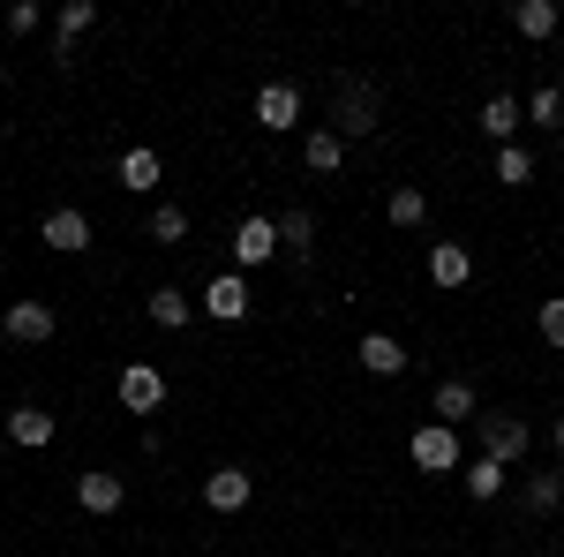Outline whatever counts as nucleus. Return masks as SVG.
<instances>
[{
	"instance_id": "nucleus-22",
	"label": "nucleus",
	"mask_w": 564,
	"mask_h": 557,
	"mask_svg": "<svg viewBox=\"0 0 564 557\" xmlns=\"http://www.w3.org/2000/svg\"><path fill=\"white\" fill-rule=\"evenodd\" d=\"M302 159H308V173H339V167H347V136H339V129H308Z\"/></svg>"
},
{
	"instance_id": "nucleus-5",
	"label": "nucleus",
	"mask_w": 564,
	"mask_h": 557,
	"mask_svg": "<svg viewBox=\"0 0 564 557\" xmlns=\"http://www.w3.org/2000/svg\"><path fill=\"white\" fill-rule=\"evenodd\" d=\"M226 249H234V271H257V264L286 257V249H279V218L249 212V218H241V226H234V242H226Z\"/></svg>"
},
{
	"instance_id": "nucleus-26",
	"label": "nucleus",
	"mask_w": 564,
	"mask_h": 557,
	"mask_svg": "<svg viewBox=\"0 0 564 557\" xmlns=\"http://www.w3.org/2000/svg\"><path fill=\"white\" fill-rule=\"evenodd\" d=\"M459 490H467L475 505H489V497H505V468H497V460H467V468H459Z\"/></svg>"
},
{
	"instance_id": "nucleus-3",
	"label": "nucleus",
	"mask_w": 564,
	"mask_h": 557,
	"mask_svg": "<svg viewBox=\"0 0 564 557\" xmlns=\"http://www.w3.org/2000/svg\"><path fill=\"white\" fill-rule=\"evenodd\" d=\"M113 392H121V407H129L135 422H151V415L166 407V369H159V362H121Z\"/></svg>"
},
{
	"instance_id": "nucleus-25",
	"label": "nucleus",
	"mask_w": 564,
	"mask_h": 557,
	"mask_svg": "<svg viewBox=\"0 0 564 557\" xmlns=\"http://www.w3.org/2000/svg\"><path fill=\"white\" fill-rule=\"evenodd\" d=\"M489 173H497L505 189H527V181H534V151H527V143H497V159H489Z\"/></svg>"
},
{
	"instance_id": "nucleus-17",
	"label": "nucleus",
	"mask_w": 564,
	"mask_h": 557,
	"mask_svg": "<svg viewBox=\"0 0 564 557\" xmlns=\"http://www.w3.org/2000/svg\"><path fill=\"white\" fill-rule=\"evenodd\" d=\"M113 181H121L129 196H151V189L166 181V167H159V151H151V143H135V151H121V167H113Z\"/></svg>"
},
{
	"instance_id": "nucleus-9",
	"label": "nucleus",
	"mask_w": 564,
	"mask_h": 557,
	"mask_svg": "<svg viewBox=\"0 0 564 557\" xmlns=\"http://www.w3.org/2000/svg\"><path fill=\"white\" fill-rule=\"evenodd\" d=\"M76 505H84L90 519H113L121 505H129V482L106 474V468H90V474H76Z\"/></svg>"
},
{
	"instance_id": "nucleus-1",
	"label": "nucleus",
	"mask_w": 564,
	"mask_h": 557,
	"mask_svg": "<svg viewBox=\"0 0 564 557\" xmlns=\"http://www.w3.org/2000/svg\"><path fill=\"white\" fill-rule=\"evenodd\" d=\"M324 129H339L347 143H354V136H377V129H384V98H377V84L347 76L339 98H332V121H324Z\"/></svg>"
},
{
	"instance_id": "nucleus-7",
	"label": "nucleus",
	"mask_w": 564,
	"mask_h": 557,
	"mask_svg": "<svg viewBox=\"0 0 564 557\" xmlns=\"http://www.w3.org/2000/svg\"><path fill=\"white\" fill-rule=\"evenodd\" d=\"M0 332H8L15 346H45L53 332H61V317H53V301H8Z\"/></svg>"
},
{
	"instance_id": "nucleus-27",
	"label": "nucleus",
	"mask_w": 564,
	"mask_h": 557,
	"mask_svg": "<svg viewBox=\"0 0 564 557\" xmlns=\"http://www.w3.org/2000/svg\"><path fill=\"white\" fill-rule=\"evenodd\" d=\"M527 129H564V90L557 84H542L527 98Z\"/></svg>"
},
{
	"instance_id": "nucleus-19",
	"label": "nucleus",
	"mask_w": 564,
	"mask_h": 557,
	"mask_svg": "<svg viewBox=\"0 0 564 557\" xmlns=\"http://www.w3.org/2000/svg\"><path fill=\"white\" fill-rule=\"evenodd\" d=\"M520 505H527L534 519H550V513L564 505V468H534V474L520 482Z\"/></svg>"
},
{
	"instance_id": "nucleus-29",
	"label": "nucleus",
	"mask_w": 564,
	"mask_h": 557,
	"mask_svg": "<svg viewBox=\"0 0 564 557\" xmlns=\"http://www.w3.org/2000/svg\"><path fill=\"white\" fill-rule=\"evenodd\" d=\"M534 332H542V340H550V346H557V354H564V294H557V301H542V309H534Z\"/></svg>"
},
{
	"instance_id": "nucleus-13",
	"label": "nucleus",
	"mask_w": 564,
	"mask_h": 557,
	"mask_svg": "<svg viewBox=\"0 0 564 557\" xmlns=\"http://www.w3.org/2000/svg\"><path fill=\"white\" fill-rule=\"evenodd\" d=\"M204 317H212V324H241V317H249V279H241V271H218L212 287H204Z\"/></svg>"
},
{
	"instance_id": "nucleus-12",
	"label": "nucleus",
	"mask_w": 564,
	"mask_h": 557,
	"mask_svg": "<svg viewBox=\"0 0 564 557\" xmlns=\"http://www.w3.org/2000/svg\"><path fill=\"white\" fill-rule=\"evenodd\" d=\"M467 279H475V249H467V242H430V287L459 294Z\"/></svg>"
},
{
	"instance_id": "nucleus-30",
	"label": "nucleus",
	"mask_w": 564,
	"mask_h": 557,
	"mask_svg": "<svg viewBox=\"0 0 564 557\" xmlns=\"http://www.w3.org/2000/svg\"><path fill=\"white\" fill-rule=\"evenodd\" d=\"M39 23H45V8H39V0H15V8H8V39H31Z\"/></svg>"
},
{
	"instance_id": "nucleus-20",
	"label": "nucleus",
	"mask_w": 564,
	"mask_h": 557,
	"mask_svg": "<svg viewBox=\"0 0 564 557\" xmlns=\"http://www.w3.org/2000/svg\"><path fill=\"white\" fill-rule=\"evenodd\" d=\"M143 309H151V324H159V332H188V317H196V301L181 294V287H151Z\"/></svg>"
},
{
	"instance_id": "nucleus-2",
	"label": "nucleus",
	"mask_w": 564,
	"mask_h": 557,
	"mask_svg": "<svg viewBox=\"0 0 564 557\" xmlns=\"http://www.w3.org/2000/svg\"><path fill=\"white\" fill-rule=\"evenodd\" d=\"M475 437H481V460H497V468H520L527 452H534V429L520 415H481Z\"/></svg>"
},
{
	"instance_id": "nucleus-11",
	"label": "nucleus",
	"mask_w": 564,
	"mask_h": 557,
	"mask_svg": "<svg viewBox=\"0 0 564 557\" xmlns=\"http://www.w3.org/2000/svg\"><path fill=\"white\" fill-rule=\"evenodd\" d=\"M249 497H257L249 468H212V474H204V513H241Z\"/></svg>"
},
{
	"instance_id": "nucleus-21",
	"label": "nucleus",
	"mask_w": 564,
	"mask_h": 557,
	"mask_svg": "<svg viewBox=\"0 0 564 557\" xmlns=\"http://www.w3.org/2000/svg\"><path fill=\"white\" fill-rule=\"evenodd\" d=\"M279 249H286L294 264H308V249H316V212H302V204L279 212Z\"/></svg>"
},
{
	"instance_id": "nucleus-14",
	"label": "nucleus",
	"mask_w": 564,
	"mask_h": 557,
	"mask_svg": "<svg viewBox=\"0 0 564 557\" xmlns=\"http://www.w3.org/2000/svg\"><path fill=\"white\" fill-rule=\"evenodd\" d=\"M354 362H361V369H369V377H406V346L391 340V332H361V340H354Z\"/></svg>"
},
{
	"instance_id": "nucleus-16",
	"label": "nucleus",
	"mask_w": 564,
	"mask_h": 557,
	"mask_svg": "<svg viewBox=\"0 0 564 557\" xmlns=\"http://www.w3.org/2000/svg\"><path fill=\"white\" fill-rule=\"evenodd\" d=\"M520 129H527V106L512 98V90L481 98V136H489V143H520Z\"/></svg>"
},
{
	"instance_id": "nucleus-15",
	"label": "nucleus",
	"mask_w": 564,
	"mask_h": 557,
	"mask_svg": "<svg viewBox=\"0 0 564 557\" xmlns=\"http://www.w3.org/2000/svg\"><path fill=\"white\" fill-rule=\"evenodd\" d=\"M90 23H98V0H61V15H53V61H76Z\"/></svg>"
},
{
	"instance_id": "nucleus-31",
	"label": "nucleus",
	"mask_w": 564,
	"mask_h": 557,
	"mask_svg": "<svg viewBox=\"0 0 564 557\" xmlns=\"http://www.w3.org/2000/svg\"><path fill=\"white\" fill-rule=\"evenodd\" d=\"M550 444H557V460H564V415H557V429H550Z\"/></svg>"
},
{
	"instance_id": "nucleus-10",
	"label": "nucleus",
	"mask_w": 564,
	"mask_h": 557,
	"mask_svg": "<svg viewBox=\"0 0 564 557\" xmlns=\"http://www.w3.org/2000/svg\"><path fill=\"white\" fill-rule=\"evenodd\" d=\"M430 407H436V422H444V429L475 422V415H481V392H475V377H436Z\"/></svg>"
},
{
	"instance_id": "nucleus-6",
	"label": "nucleus",
	"mask_w": 564,
	"mask_h": 557,
	"mask_svg": "<svg viewBox=\"0 0 564 557\" xmlns=\"http://www.w3.org/2000/svg\"><path fill=\"white\" fill-rule=\"evenodd\" d=\"M39 242H45V249H61V257H84V249H90V212L53 204V212L39 218Z\"/></svg>"
},
{
	"instance_id": "nucleus-23",
	"label": "nucleus",
	"mask_w": 564,
	"mask_h": 557,
	"mask_svg": "<svg viewBox=\"0 0 564 557\" xmlns=\"http://www.w3.org/2000/svg\"><path fill=\"white\" fill-rule=\"evenodd\" d=\"M557 23H564L557 0H520V8H512V31H520V39H550Z\"/></svg>"
},
{
	"instance_id": "nucleus-8",
	"label": "nucleus",
	"mask_w": 564,
	"mask_h": 557,
	"mask_svg": "<svg viewBox=\"0 0 564 557\" xmlns=\"http://www.w3.org/2000/svg\"><path fill=\"white\" fill-rule=\"evenodd\" d=\"M257 121H263V136H286V129H302V84H263L257 90Z\"/></svg>"
},
{
	"instance_id": "nucleus-24",
	"label": "nucleus",
	"mask_w": 564,
	"mask_h": 557,
	"mask_svg": "<svg viewBox=\"0 0 564 557\" xmlns=\"http://www.w3.org/2000/svg\"><path fill=\"white\" fill-rule=\"evenodd\" d=\"M384 218L399 226V234H414V226H430V196H422V189H391V196H384Z\"/></svg>"
},
{
	"instance_id": "nucleus-32",
	"label": "nucleus",
	"mask_w": 564,
	"mask_h": 557,
	"mask_svg": "<svg viewBox=\"0 0 564 557\" xmlns=\"http://www.w3.org/2000/svg\"><path fill=\"white\" fill-rule=\"evenodd\" d=\"M550 557H564V550H550Z\"/></svg>"
},
{
	"instance_id": "nucleus-18",
	"label": "nucleus",
	"mask_w": 564,
	"mask_h": 557,
	"mask_svg": "<svg viewBox=\"0 0 564 557\" xmlns=\"http://www.w3.org/2000/svg\"><path fill=\"white\" fill-rule=\"evenodd\" d=\"M53 415H45V407H8V444H23V452H45V444H53Z\"/></svg>"
},
{
	"instance_id": "nucleus-28",
	"label": "nucleus",
	"mask_w": 564,
	"mask_h": 557,
	"mask_svg": "<svg viewBox=\"0 0 564 557\" xmlns=\"http://www.w3.org/2000/svg\"><path fill=\"white\" fill-rule=\"evenodd\" d=\"M151 242H159V249H181V242H188V212H181V204H159V212H151Z\"/></svg>"
},
{
	"instance_id": "nucleus-4",
	"label": "nucleus",
	"mask_w": 564,
	"mask_h": 557,
	"mask_svg": "<svg viewBox=\"0 0 564 557\" xmlns=\"http://www.w3.org/2000/svg\"><path fill=\"white\" fill-rule=\"evenodd\" d=\"M406 460L422 474H459L467 460H459V429H444V422H422L414 437H406Z\"/></svg>"
}]
</instances>
